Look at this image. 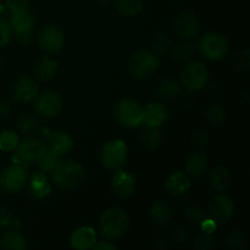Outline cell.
<instances>
[{"instance_id": "4", "label": "cell", "mask_w": 250, "mask_h": 250, "mask_svg": "<svg viewBox=\"0 0 250 250\" xmlns=\"http://www.w3.org/2000/svg\"><path fill=\"white\" fill-rule=\"evenodd\" d=\"M199 53L208 60H221L227 55L229 45L227 39L217 32H211L203 36L199 41Z\"/></svg>"}, {"instance_id": "9", "label": "cell", "mask_w": 250, "mask_h": 250, "mask_svg": "<svg viewBox=\"0 0 250 250\" xmlns=\"http://www.w3.org/2000/svg\"><path fill=\"white\" fill-rule=\"evenodd\" d=\"M209 215L216 225H224L234 215V204L231 198L217 194L210 200Z\"/></svg>"}, {"instance_id": "36", "label": "cell", "mask_w": 250, "mask_h": 250, "mask_svg": "<svg viewBox=\"0 0 250 250\" xmlns=\"http://www.w3.org/2000/svg\"><path fill=\"white\" fill-rule=\"evenodd\" d=\"M185 217L188 222H192V224H202L204 221L203 210L198 207H189L186 209Z\"/></svg>"}, {"instance_id": "2", "label": "cell", "mask_w": 250, "mask_h": 250, "mask_svg": "<svg viewBox=\"0 0 250 250\" xmlns=\"http://www.w3.org/2000/svg\"><path fill=\"white\" fill-rule=\"evenodd\" d=\"M85 173L82 165L75 160L59 161L51 171V178L61 188H76L82 185Z\"/></svg>"}, {"instance_id": "40", "label": "cell", "mask_w": 250, "mask_h": 250, "mask_svg": "<svg viewBox=\"0 0 250 250\" xmlns=\"http://www.w3.org/2000/svg\"><path fill=\"white\" fill-rule=\"evenodd\" d=\"M243 236H242L239 232L234 231L232 233L229 234L226 239V243L229 248H234V249H244V244H243Z\"/></svg>"}, {"instance_id": "23", "label": "cell", "mask_w": 250, "mask_h": 250, "mask_svg": "<svg viewBox=\"0 0 250 250\" xmlns=\"http://www.w3.org/2000/svg\"><path fill=\"white\" fill-rule=\"evenodd\" d=\"M29 192L37 199H43L50 194L51 186L43 172H36L32 176L31 183H29Z\"/></svg>"}, {"instance_id": "45", "label": "cell", "mask_w": 250, "mask_h": 250, "mask_svg": "<svg viewBox=\"0 0 250 250\" xmlns=\"http://www.w3.org/2000/svg\"><path fill=\"white\" fill-rule=\"evenodd\" d=\"M202 229L205 233L211 234L212 232L215 231V229H216V224H215L212 220H205L204 219V221L202 222Z\"/></svg>"}, {"instance_id": "32", "label": "cell", "mask_w": 250, "mask_h": 250, "mask_svg": "<svg viewBox=\"0 0 250 250\" xmlns=\"http://www.w3.org/2000/svg\"><path fill=\"white\" fill-rule=\"evenodd\" d=\"M161 141V134L160 132L158 131V128H151V127H148V129L143 132L141 134V142L146 148L150 149V150H154L159 146Z\"/></svg>"}, {"instance_id": "28", "label": "cell", "mask_w": 250, "mask_h": 250, "mask_svg": "<svg viewBox=\"0 0 250 250\" xmlns=\"http://www.w3.org/2000/svg\"><path fill=\"white\" fill-rule=\"evenodd\" d=\"M180 93V85L173 78H165L158 85V94L163 99H172Z\"/></svg>"}, {"instance_id": "27", "label": "cell", "mask_w": 250, "mask_h": 250, "mask_svg": "<svg viewBox=\"0 0 250 250\" xmlns=\"http://www.w3.org/2000/svg\"><path fill=\"white\" fill-rule=\"evenodd\" d=\"M37 160H38V165L43 172H51L53 168L55 167V166L58 165L59 161H60V156L56 155L50 148L45 146L44 151L41 154V156H39Z\"/></svg>"}, {"instance_id": "14", "label": "cell", "mask_w": 250, "mask_h": 250, "mask_svg": "<svg viewBox=\"0 0 250 250\" xmlns=\"http://www.w3.org/2000/svg\"><path fill=\"white\" fill-rule=\"evenodd\" d=\"M168 117L167 107L160 103H149L143 109V122L151 128H159Z\"/></svg>"}, {"instance_id": "7", "label": "cell", "mask_w": 250, "mask_h": 250, "mask_svg": "<svg viewBox=\"0 0 250 250\" xmlns=\"http://www.w3.org/2000/svg\"><path fill=\"white\" fill-rule=\"evenodd\" d=\"M128 150L127 146L121 139H115L104 146L102 150V161L105 167L117 170L126 164Z\"/></svg>"}, {"instance_id": "46", "label": "cell", "mask_w": 250, "mask_h": 250, "mask_svg": "<svg viewBox=\"0 0 250 250\" xmlns=\"http://www.w3.org/2000/svg\"><path fill=\"white\" fill-rule=\"evenodd\" d=\"M92 249L95 250H114L116 249V247L112 243H109L107 241H102V242H95V244L93 246Z\"/></svg>"}, {"instance_id": "29", "label": "cell", "mask_w": 250, "mask_h": 250, "mask_svg": "<svg viewBox=\"0 0 250 250\" xmlns=\"http://www.w3.org/2000/svg\"><path fill=\"white\" fill-rule=\"evenodd\" d=\"M116 7L120 14L125 16H134L142 11L143 1L142 0H116Z\"/></svg>"}, {"instance_id": "38", "label": "cell", "mask_w": 250, "mask_h": 250, "mask_svg": "<svg viewBox=\"0 0 250 250\" xmlns=\"http://www.w3.org/2000/svg\"><path fill=\"white\" fill-rule=\"evenodd\" d=\"M11 26L6 20L0 17V48H4L11 39Z\"/></svg>"}, {"instance_id": "12", "label": "cell", "mask_w": 250, "mask_h": 250, "mask_svg": "<svg viewBox=\"0 0 250 250\" xmlns=\"http://www.w3.org/2000/svg\"><path fill=\"white\" fill-rule=\"evenodd\" d=\"M36 111L44 117H55L60 114L62 109V100L60 95L55 92H44L36 100Z\"/></svg>"}, {"instance_id": "43", "label": "cell", "mask_w": 250, "mask_h": 250, "mask_svg": "<svg viewBox=\"0 0 250 250\" xmlns=\"http://www.w3.org/2000/svg\"><path fill=\"white\" fill-rule=\"evenodd\" d=\"M11 161H12V164H14V165L20 166V167H23L24 170H26V168L28 167L29 165H31V161L26 160V159L22 158V156L20 155V154H17V153H15L14 155L11 156Z\"/></svg>"}, {"instance_id": "24", "label": "cell", "mask_w": 250, "mask_h": 250, "mask_svg": "<svg viewBox=\"0 0 250 250\" xmlns=\"http://www.w3.org/2000/svg\"><path fill=\"white\" fill-rule=\"evenodd\" d=\"M56 72H58V62L54 59L48 58V56L41 59L34 67L36 77L43 82L44 81H50L51 78L55 77Z\"/></svg>"}, {"instance_id": "26", "label": "cell", "mask_w": 250, "mask_h": 250, "mask_svg": "<svg viewBox=\"0 0 250 250\" xmlns=\"http://www.w3.org/2000/svg\"><path fill=\"white\" fill-rule=\"evenodd\" d=\"M0 246L4 249H12V250H23L27 248L26 239L23 238L20 232L17 231H9L1 237L0 239Z\"/></svg>"}, {"instance_id": "5", "label": "cell", "mask_w": 250, "mask_h": 250, "mask_svg": "<svg viewBox=\"0 0 250 250\" xmlns=\"http://www.w3.org/2000/svg\"><path fill=\"white\" fill-rule=\"evenodd\" d=\"M159 68V58L155 53L146 50L137 51L129 61V71L138 80L151 77Z\"/></svg>"}, {"instance_id": "3", "label": "cell", "mask_w": 250, "mask_h": 250, "mask_svg": "<svg viewBox=\"0 0 250 250\" xmlns=\"http://www.w3.org/2000/svg\"><path fill=\"white\" fill-rule=\"evenodd\" d=\"M116 120L127 128H136L143 124V107L129 98L121 99L115 106Z\"/></svg>"}, {"instance_id": "8", "label": "cell", "mask_w": 250, "mask_h": 250, "mask_svg": "<svg viewBox=\"0 0 250 250\" xmlns=\"http://www.w3.org/2000/svg\"><path fill=\"white\" fill-rule=\"evenodd\" d=\"M27 173L23 167L12 165L0 171V188L5 192L19 193L24 188Z\"/></svg>"}, {"instance_id": "18", "label": "cell", "mask_w": 250, "mask_h": 250, "mask_svg": "<svg viewBox=\"0 0 250 250\" xmlns=\"http://www.w3.org/2000/svg\"><path fill=\"white\" fill-rule=\"evenodd\" d=\"M17 154L24 158L28 161H34L41 156V154L43 153L44 149H45V144L41 141L39 138L36 137H29V138L23 139L21 143H19L17 146Z\"/></svg>"}, {"instance_id": "21", "label": "cell", "mask_w": 250, "mask_h": 250, "mask_svg": "<svg viewBox=\"0 0 250 250\" xmlns=\"http://www.w3.org/2000/svg\"><path fill=\"white\" fill-rule=\"evenodd\" d=\"M208 163L207 156L203 153H192L188 155L187 160H186V170L193 177H200L204 175L208 170Z\"/></svg>"}, {"instance_id": "6", "label": "cell", "mask_w": 250, "mask_h": 250, "mask_svg": "<svg viewBox=\"0 0 250 250\" xmlns=\"http://www.w3.org/2000/svg\"><path fill=\"white\" fill-rule=\"evenodd\" d=\"M209 80V71L199 61H194L185 66L181 72V81L187 89L192 92L200 90Z\"/></svg>"}, {"instance_id": "20", "label": "cell", "mask_w": 250, "mask_h": 250, "mask_svg": "<svg viewBox=\"0 0 250 250\" xmlns=\"http://www.w3.org/2000/svg\"><path fill=\"white\" fill-rule=\"evenodd\" d=\"M166 189L173 195H182L187 193L190 188V180L185 172L177 171L166 181Z\"/></svg>"}, {"instance_id": "42", "label": "cell", "mask_w": 250, "mask_h": 250, "mask_svg": "<svg viewBox=\"0 0 250 250\" xmlns=\"http://www.w3.org/2000/svg\"><path fill=\"white\" fill-rule=\"evenodd\" d=\"M193 142H194V144L197 146H204L209 142V136H208V133L205 131L199 129V131L194 132V134H193Z\"/></svg>"}, {"instance_id": "15", "label": "cell", "mask_w": 250, "mask_h": 250, "mask_svg": "<svg viewBox=\"0 0 250 250\" xmlns=\"http://www.w3.org/2000/svg\"><path fill=\"white\" fill-rule=\"evenodd\" d=\"M115 194L121 198H128L136 190V178L126 171H117L111 180Z\"/></svg>"}, {"instance_id": "1", "label": "cell", "mask_w": 250, "mask_h": 250, "mask_svg": "<svg viewBox=\"0 0 250 250\" xmlns=\"http://www.w3.org/2000/svg\"><path fill=\"white\" fill-rule=\"evenodd\" d=\"M129 227V217L120 208H111L102 215L99 221L100 234L107 241H115L126 234Z\"/></svg>"}, {"instance_id": "17", "label": "cell", "mask_w": 250, "mask_h": 250, "mask_svg": "<svg viewBox=\"0 0 250 250\" xmlns=\"http://www.w3.org/2000/svg\"><path fill=\"white\" fill-rule=\"evenodd\" d=\"M71 247L78 250L92 249L97 242V233L92 227L82 226L71 234Z\"/></svg>"}, {"instance_id": "41", "label": "cell", "mask_w": 250, "mask_h": 250, "mask_svg": "<svg viewBox=\"0 0 250 250\" xmlns=\"http://www.w3.org/2000/svg\"><path fill=\"white\" fill-rule=\"evenodd\" d=\"M215 247V239L210 234L199 237L195 241V248L197 249H211Z\"/></svg>"}, {"instance_id": "48", "label": "cell", "mask_w": 250, "mask_h": 250, "mask_svg": "<svg viewBox=\"0 0 250 250\" xmlns=\"http://www.w3.org/2000/svg\"><path fill=\"white\" fill-rule=\"evenodd\" d=\"M173 238L175 241L177 242H183L186 239V233H185V229H181V227H177L176 231L173 232Z\"/></svg>"}, {"instance_id": "30", "label": "cell", "mask_w": 250, "mask_h": 250, "mask_svg": "<svg viewBox=\"0 0 250 250\" xmlns=\"http://www.w3.org/2000/svg\"><path fill=\"white\" fill-rule=\"evenodd\" d=\"M204 116L207 121L210 122L211 125L221 126V125L225 124V120H226V111L220 105H210L204 111Z\"/></svg>"}, {"instance_id": "44", "label": "cell", "mask_w": 250, "mask_h": 250, "mask_svg": "<svg viewBox=\"0 0 250 250\" xmlns=\"http://www.w3.org/2000/svg\"><path fill=\"white\" fill-rule=\"evenodd\" d=\"M237 66H241V71H242V67H244V72H247L248 71V67H249V53L248 50H244L243 53L239 54V61L236 63Z\"/></svg>"}, {"instance_id": "19", "label": "cell", "mask_w": 250, "mask_h": 250, "mask_svg": "<svg viewBox=\"0 0 250 250\" xmlns=\"http://www.w3.org/2000/svg\"><path fill=\"white\" fill-rule=\"evenodd\" d=\"M73 139L66 132H58L49 136L48 148H50L56 155L62 156L70 153L73 148Z\"/></svg>"}, {"instance_id": "33", "label": "cell", "mask_w": 250, "mask_h": 250, "mask_svg": "<svg viewBox=\"0 0 250 250\" xmlns=\"http://www.w3.org/2000/svg\"><path fill=\"white\" fill-rule=\"evenodd\" d=\"M19 136L12 131H4L0 133V150L14 151L19 146Z\"/></svg>"}, {"instance_id": "22", "label": "cell", "mask_w": 250, "mask_h": 250, "mask_svg": "<svg viewBox=\"0 0 250 250\" xmlns=\"http://www.w3.org/2000/svg\"><path fill=\"white\" fill-rule=\"evenodd\" d=\"M231 175L224 166H216L210 172V185L215 192H225L231 186Z\"/></svg>"}, {"instance_id": "13", "label": "cell", "mask_w": 250, "mask_h": 250, "mask_svg": "<svg viewBox=\"0 0 250 250\" xmlns=\"http://www.w3.org/2000/svg\"><path fill=\"white\" fill-rule=\"evenodd\" d=\"M14 97L20 103H31L38 97V87L33 78L21 76L14 84Z\"/></svg>"}, {"instance_id": "35", "label": "cell", "mask_w": 250, "mask_h": 250, "mask_svg": "<svg viewBox=\"0 0 250 250\" xmlns=\"http://www.w3.org/2000/svg\"><path fill=\"white\" fill-rule=\"evenodd\" d=\"M5 6L11 14L28 11L31 6V0H5Z\"/></svg>"}, {"instance_id": "34", "label": "cell", "mask_w": 250, "mask_h": 250, "mask_svg": "<svg viewBox=\"0 0 250 250\" xmlns=\"http://www.w3.org/2000/svg\"><path fill=\"white\" fill-rule=\"evenodd\" d=\"M171 45V41L165 33H159L153 39V48L155 53L164 54Z\"/></svg>"}, {"instance_id": "47", "label": "cell", "mask_w": 250, "mask_h": 250, "mask_svg": "<svg viewBox=\"0 0 250 250\" xmlns=\"http://www.w3.org/2000/svg\"><path fill=\"white\" fill-rule=\"evenodd\" d=\"M10 114V105L9 103L0 100V117L7 116Z\"/></svg>"}, {"instance_id": "31", "label": "cell", "mask_w": 250, "mask_h": 250, "mask_svg": "<svg viewBox=\"0 0 250 250\" xmlns=\"http://www.w3.org/2000/svg\"><path fill=\"white\" fill-rule=\"evenodd\" d=\"M37 125H38V120L31 112H23L19 116L16 120V126L17 129L22 133H29L36 129Z\"/></svg>"}, {"instance_id": "37", "label": "cell", "mask_w": 250, "mask_h": 250, "mask_svg": "<svg viewBox=\"0 0 250 250\" xmlns=\"http://www.w3.org/2000/svg\"><path fill=\"white\" fill-rule=\"evenodd\" d=\"M193 51L194 50H193L192 44H180V45L175 49V51H173V56H175V59H177V60L185 61L188 60V59L193 55Z\"/></svg>"}, {"instance_id": "25", "label": "cell", "mask_w": 250, "mask_h": 250, "mask_svg": "<svg viewBox=\"0 0 250 250\" xmlns=\"http://www.w3.org/2000/svg\"><path fill=\"white\" fill-rule=\"evenodd\" d=\"M172 216V209L170 208V205L166 204L165 202H161V200L154 203L150 209L151 220L156 225H160V226H165V225L170 224Z\"/></svg>"}, {"instance_id": "39", "label": "cell", "mask_w": 250, "mask_h": 250, "mask_svg": "<svg viewBox=\"0 0 250 250\" xmlns=\"http://www.w3.org/2000/svg\"><path fill=\"white\" fill-rule=\"evenodd\" d=\"M6 226H14L20 227V222L16 219H14L11 212L6 209V208L0 205V227H6Z\"/></svg>"}, {"instance_id": "10", "label": "cell", "mask_w": 250, "mask_h": 250, "mask_svg": "<svg viewBox=\"0 0 250 250\" xmlns=\"http://www.w3.org/2000/svg\"><path fill=\"white\" fill-rule=\"evenodd\" d=\"M9 23L20 43L28 44L32 41V28H33L34 19L31 12L22 11L11 14Z\"/></svg>"}, {"instance_id": "11", "label": "cell", "mask_w": 250, "mask_h": 250, "mask_svg": "<svg viewBox=\"0 0 250 250\" xmlns=\"http://www.w3.org/2000/svg\"><path fill=\"white\" fill-rule=\"evenodd\" d=\"M63 43H65L63 32L55 24L44 27L38 36L39 46L46 53H58L62 49Z\"/></svg>"}, {"instance_id": "16", "label": "cell", "mask_w": 250, "mask_h": 250, "mask_svg": "<svg viewBox=\"0 0 250 250\" xmlns=\"http://www.w3.org/2000/svg\"><path fill=\"white\" fill-rule=\"evenodd\" d=\"M175 28L182 38H192L199 31V21L192 12H182L176 19Z\"/></svg>"}]
</instances>
